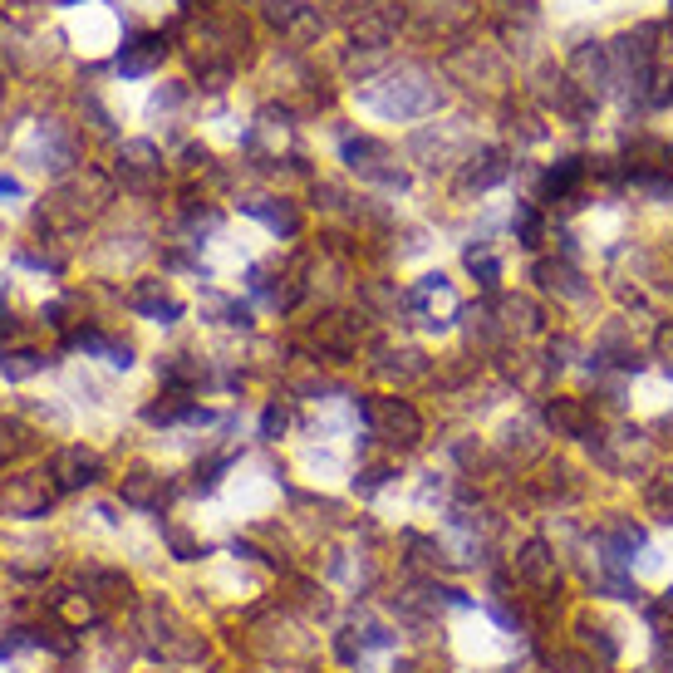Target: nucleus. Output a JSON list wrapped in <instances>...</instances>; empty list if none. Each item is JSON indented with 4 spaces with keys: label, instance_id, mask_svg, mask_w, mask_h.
<instances>
[{
    "label": "nucleus",
    "instance_id": "nucleus-5",
    "mask_svg": "<svg viewBox=\"0 0 673 673\" xmlns=\"http://www.w3.org/2000/svg\"><path fill=\"white\" fill-rule=\"evenodd\" d=\"M546 423L556 433H565V438H585L590 433V408L580 398H551L546 403Z\"/></svg>",
    "mask_w": 673,
    "mask_h": 673
},
{
    "label": "nucleus",
    "instance_id": "nucleus-2",
    "mask_svg": "<svg viewBox=\"0 0 673 673\" xmlns=\"http://www.w3.org/2000/svg\"><path fill=\"white\" fill-rule=\"evenodd\" d=\"M55 487H64V492H79V487H94L99 482V472H104V462H99V452L89 448H64L55 457Z\"/></svg>",
    "mask_w": 673,
    "mask_h": 673
},
{
    "label": "nucleus",
    "instance_id": "nucleus-15",
    "mask_svg": "<svg viewBox=\"0 0 673 673\" xmlns=\"http://www.w3.org/2000/svg\"><path fill=\"white\" fill-rule=\"evenodd\" d=\"M158 374H163L168 384H177V389L197 384V364H187V354H172V359H163V364H158Z\"/></svg>",
    "mask_w": 673,
    "mask_h": 673
},
{
    "label": "nucleus",
    "instance_id": "nucleus-10",
    "mask_svg": "<svg viewBox=\"0 0 673 673\" xmlns=\"http://www.w3.org/2000/svg\"><path fill=\"white\" fill-rule=\"evenodd\" d=\"M541 285H546V290H561L565 300H585L580 276H575L570 266H556V261H546V266H541Z\"/></svg>",
    "mask_w": 673,
    "mask_h": 673
},
{
    "label": "nucleus",
    "instance_id": "nucleus-17",
    "mask_svg": "<svg viewBox=\"0 0 673 673\" xmlns=\"http://www.w3.org/2000/svg\"><path fill=\"white\" fill-rule=\"evenodd\" d=\"M516 231H521V241H526V246H536V241H541V222H536V212H531V207H521V212H516Z\"/></svg>",
    "mask_w": 673,
    "mask_h": 673
},
{
    "label": "nucleus",
    "instance_id": "nucleus-24",
    "mask_svg": "<svg viewBox=\"0 0 673 673\" xmlns=\"http://www.w3.org/2000/svg\"><path fill=\"white\" fill-rule=\"evenodd\" d=\"M15 192H20V182L15 177H0V197H15Z\"/></svg>",
    "mask_w": 673,
    "mask_h": 673
},
{
    "label": "nucleus",
    "instance_id": "nucleus-3",
    "mask_svg": "<svg viewBox=\"0 0 673 673\" xmlns=\"http://www.w3.org/2000/svg\"><path fill=\"white\" fill-rule=\"evenodd\" d=\"M163 50H168L163 35H138V40H128V45L118 50V74H123V79H143V74H153V69L163 64Z\"/></svg>",
    "mask_w": 673,
    "mask_h": 673
},
{
    "label": "nucleus",
    "instance_id": "nucleus-1",
    "mask_svg": "<svg viewBox=\"0 0 673 673\" xmlns=\"http://www.w3.org/2000/svg\"><path fill=\"white\" fill-rule=\"evenodd\" d=\"M364 423H369L374 438H384L393 448H413L423 438V418L403 398H369L364 403Z\"/></svg>",
    "mask_w": 673,
    "mask_h": 673
},
{
    "label": "nucleus",
    "instance_id": "nucleus-11",
    "mask_svg": "<svg viewBox=\"0 0 673 673\" xmlns=\"http://www.w3.org/2000/svg\"><path fill=\"white\" fill-rule=\"evenodd\" d=\"M502 177H506L502 153H482V158H472V168H467V187H492V182H502Z\"/></svg>",
    "mask_w": 673,
    "mask_h": 673
},
{
    "label": "nucleus",
    "instance_id": "nucleus-7",
    "mask_svg": "<svg viewBox=\"0 0 673 673\" xmlns=\"http://www.w3.org/2000/svg\"><path fill=\"white\" fill-rule=\"evenodd\" d=\"M118 172L133 182V187H153V177H158V153L148 148V143H128L123 148V158H118Z\"/></svg>",
    "mask_w": 673,
    "mask_h": 673
},
{
    "label": "nucleus",
    "instance_id": "nucleus-22",
    "mask_svg": "<svg viewBox=\"0 0 673 673\" xmlns=\"http://www.w3.org/2000/svg\"><path fill=\"white\" fill-rule=\"evenodd\" d=\"M384 482H389V472H384V467H374V472H364V492H379Z\"/></svg>",
    "mask_w": 673,
    "mask_h": 673
},
{
    "label": "nucleus",
    "instance_id": "nucleus-4",
    "mask_svg": "<svg viewBox=\"0 0 673 673\" xmlns=\"http://www.w3.org/2000/svg\"><path fill=\"white\" fill-rule=\"evenodd\" d=\"M128 305H133L138 315L158 320V325H172V320L182 315V305H177L168 290H163V281H143L138 290H133V295H128Z\"/></svg>",
    "mask_w": 673,
    "mask_h": 673
},
{
    "label": "nucleus",
    "instance_id": "nucleus-20",
    "mask_svg": "<svg viewBox=\"0 0 673 673\" xmlns=\"http://www.w3.org/2000/svg\"><path fill=\"white\" fill-rule=\"evenodd\" d=\"M649 619H654V624H664V619H673V590H664V600H659V605L649 610Z\"/></svg>",
    "mask_w": 673,
    "mask_h": 673
},
{
    "label": "nucleus",
    "instance_id": "nucleus-9",
    "mask_svg": "<svg viewBox=\"0 0 673 673\" xmlns=\"http://www.w3.org/2000/svg\"><path fill=\"white\" fill-rule=\"evenodd\" d=\"M580 172H585V163L580 158H565V163H556V168L546 172V182H541V192H546V202H561L565 192L580 182Z\"/></svg>",
    "mask_w": 673,
    "mask_h": 673
},
{
    "label": "nucleus",
    "instance_id": "nucleus-14",
    "mask_svg": "<svg viewBox=\"0 0 673 673\" xmlns=\"http://www.w3.org/2000/svg\"><path fill=\"white\" fill-rule=\"evenodd\" d=\"M40 369H45V359L30 354V349H20V354H0V374H5V379H30V374H40Z\"/></svg>",
    "mask_w": 673,
    "mask_h": 673
},
{
    "label": "nucleus",
    "instance_id": "nucleus-6",
    "mask_svg": "<svg viewBox=\"0 0 673 673\" xmlns=\"http://www.w3.org/2000/svg\"><path fill=\"white\" fill-rule=\"evenodd\" d=\"M516 570H521L531 585H541V590H556V580H561V570H556V556H551L541 541H531V546L516 556Z\"/></svg>",
    "mask_w": 673,
    "mask_h": 673
},
{
    "label": "nucleus",
    "instance_id": "nucleus-19",
    "mask_svg": "<svg viewBox=\"0 0 673 673\" xmlns=\"http://www.w3.org/2000/svg\"><path fill=\"white\" fill-rule=\"evenodd\" d=\"M556 669L561 673H600L590 659H575V654H556Z\"/></svg>",
    "mask_w": 673,
    "mask_h": 673
},
{
    "label": "nucleus",
    "instance_id": "nucleus-13",
    "mask_svg": "<svg viewBox=\"0 0 673 673\" xmlns=\"http://www.w3.org/2000/svg\"><path fill=\"white\" fill-rule=\"evenodd\" d=\"M649 511H654L659 521H673V472H659V477L649 482Z\"/></svg>",
    "mask_w": 673,
    "mask_h": 673
},
{
    "label": "nucleus",
    "instance_id": "nucleus-25",
    "mask_svg": "<svg viewBox=\"0 0 673 673\" xmlns=\"http://www.w3.org/2000/svg\"><path fill=\"white\" fill-rule=\"evenodd\" d=\"M5 654H10V644H0V659H5Z\"/></svg>",
    "mask_w": 673,
    "mask_h": 673
},
{
    "label": "nucleus",
    "instance_id": "nucleus-23",
    "mask_svg": "<svg viewBox=\"0 0 673 673\" xmlns=\"http://www.w3.org/2000/svg\"><path fill=\"white\" fill-rule=\"evenodd\" d=\"M15 330H20V325H15V315H10V310H0V335L10 339V335H15Z\"/></svg>",
    "mask_w": 673,
    "mask_h": 673
},
{
    "label": "nucleus",
    "instance_id": "nucleus-21",
    "mask_svg": "<svg viewBox=\"0 0 673 673\" xmlns=\"http://www.w3.org/2000/svg\"><path fill=\"white\" fill-rule=\"evenodd\" d=\"M659 354H664V364H669V374H673V325L659 330Z\"/></svg>",
    "mask_w": 673,
    "mask_h": 673
},
{
    "label": "nucleus",
    "instance_id": "nucleus-18",
    "mask_svg": "<svg viewBox=\"0 0 673 673\" xmlns=\"http://www.w3.org/2000/svg\"><path fill=\"white\" fill-rule=\"evenodd\" d=\"M281 433H285V408L271 403V408L261 413V438H281Z\"/></svg>",
    "mask_w": 673,
    "mask_h": 673
},
{
    "label": "nucleus",
    "instance_id": "nucleus-8",
    "mask_svg": "<svg viewBox=\"0 0 673 673\" xmlns=\"http://www.w3.org/2000/svg\"><path fill=\"white\" fill-rule=\"evenodd\" d=\"M123 502L143 506V511H158V506H163V477H153V472H128V477H123Z\"/></svg>",
    "mask_w": 673,
    "mask_h": 673
},
{
    "label": "nucleus",
    "instance_id": "nucleus-12",
    "mask_svg": "<svg viewBox=\"0 0 673 673\" xmlns=\"http://www.w3.org/2000/svg\"><path fill=\"white\" fill-rule=\"evenodd\" d=\"M246 212H256L261 222L271 226V231H281V236H295V231H300V217H295V207H266V202H251Z\"/></svg>",
    "mask_w": 673,
    "mask_h": 673
},
{
    "label": "nucleus",
    "instance_id": "nucleus-16",
    "mask_svg": "<svg viewBox=\"0 0 673 673\" xmlns=\"http://www.w3.org/2000/svg\"><path fill=\"white\" fill-rule=\"evenodd\" d=\"M467 266H472V276H482V285H487V290H492V285H497V276H502V271H497V261H492V256H477V251H467Z\"/></svg>",
    "mask_w": 673,
    "mask_h": 673
}]
</instances>
